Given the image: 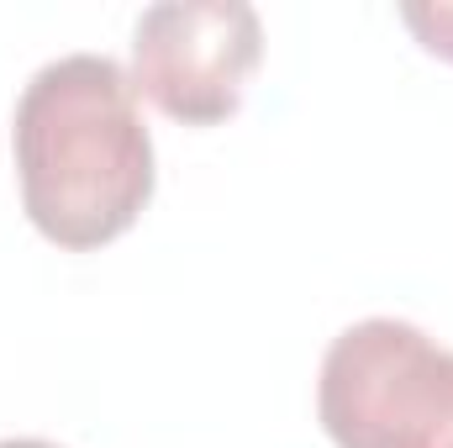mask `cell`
Returning a JSON list of instances; mask_svg holds the SVG:
<instances>
[{
	"instance_id": "6da1fadb",
	"label": "cell",
	"mask_w": 453,
	"mask_h": 448,
	"mask_svg": "<svg viewBox=\"0 0 453 448\" xmlns=\"http://www.w3.org/2000/svg\"><path fill=\"white\" fill-rule=\"evenodd\" d=\"M11 148L32 227L69 253L116 243L153 201V137L116 58L42 64L16 101Z\"/></svg>"
},
{
	"instance_id": "7a4b0ae2",
	"label": "cell",
	"mask_w": 453,
	"mask_h": 448,
	"mask_svg": "<svg viewBox=\"0 0 453 448\" xmlns=\"http://www.w3.org/2000/svg\"><path fill=\"white\" fill-rule=\"evenodd\" d=\"M317 417L338 448H453V348L395 317L333 337Z\"/></svg>"
},
{
	"instance_id": "3957f363",
	"label": "cell",
	"mask_w": 453,
	"mask_h": 448,
	"mask_svg": "<svg viewBox=\"0 0 453 448\" xmlns=\"http://www.w3.org/2000/svg\"><path fill=\"white\" fill-rule=\"evenodd\" d=\"M264 58L258 11L242 0H164L137 16L132 90L185 127L237 116Z\"/></svg>"
},
{
	"instance_id": "277c9868",
	"label": "cell",
	"mask_w": 453,
	"mask_h": 448,
	"mask_svg": "<svg viewBox=\"0 0 453 448\" xmlns=\"http://www.w3.org/2000/svg\"><path fill=\"white\" fill-rule=\"evenodd\" d=\"M401 21L417 32V42L453 64V5H401Z\"/></svg>"
},
{
	"instance_id": "5b68a950",
	"label": "cell",
	"mask_w": 453,
	"mask_h": 448,
	"mask_svg": "<svg viewBox=\"0 0 453 448\" xmlns=\"http://www.w3.org/2000/svg\"><path fill=\"white\" fill-rule=\"evenodd\" d=\"M0 448H58V444H42V438H5Z\"/></svg>"
}]
</instances>
